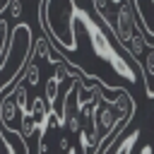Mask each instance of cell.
Here are the masks:
<instances>
[{
    "mask_svg": "<svg viewBox=\"0 0 154 154\" xmlns=\"http://www.w3.org/2000/svg\"><path fill=\"white\" fill-rule=\"evenodd\" d=\"M130 2H132L140 29L144 31V36L154 38V0H130Z\"/></svg>",
    "mask_w": 154,
    "mask_h": 154,
    "instance_id": "obj_3",
    "label": "cell"
},
{
    "mask_svg": "<svg viewBox=\"0 0 154 154\" xmlns=\"http://www.w3.org/2000/svg\"><path fill=\"white\" fill-rule=\"evenodd\" d=\"M140 154H154V149H152V144H142V152Z\"/></svg>",
    "mask_w": 154,
    "mask_h": 154,
    "instance_id": "obj_6",
    "label": "cell"
},
{
    "mask_svg": "<svg viewBox=\"0 0 154 154\" xmlns=\"http://www.w3.org/2000/svg\"><path fill=\"white\" fill-rule=\"evenodd\" d=\"M38 24L46 34V38H51L58 51H77V34H75V24H77V5L75 0H43L38 5Z\"/></svg>",
    "mask_w": 154,
    "mask_h": 154,
    "instance_id": "obj_1",
    "label": "cell"
},
{
    "mask_svg": "<svg viewBox=\"0 0 154 154\" xmlns=\"http://www.w3.org/2000/svg\"><path fill=\"white\" fill-rule=\"evenodd\" d=\"M7 41H10L7 19H2V17H0V67H2V60H5V53H7Z\"/></svg>",
    "mask_w": 154,
    "mask_h": 154,
    "instance_id": "obj_5",
    "label": "cell"
},
{
    "mask_svg": "<svg viewBox=\"0 0 154 154\" xmlns=\"http://www.w3.org/2000/svg\"><path fill=\"white\" fill-rule=\"evenodd\" d=\"M77 22L84 26V31H87V36H89V41H91V48H94V53L101 58V60H106L120 77H125L128 82H137V72L132 70V65L128 63V58H123L116 48H113V43H111V38L106 36V31L84 12V10H79L77 7ZM132 60V58H130ZM135 63V60H132Z\"/></svg>",
    "mask_w": 154,
    "mask_h": 154,
    "instance_id": "obj_2",
    "label": "cell"
},
{
    "mask_svg": "<svg viewBox=\"0 0 154 154\" xmlns=\"http://www.w3.org/2000/svg\"><path fill=\"white\" fill-rule=\"evenodd\" d=\"M41 2H43V0H38V5H41Z\"/></svg>",
    "mask_w": 154,
    "mask_h": 154,
    "instance_id": "obj_7",
    "label": "cell"
},
{
    "mask_svg": "<svg viewBox=\"0 0 154 154\" xmlns=\"http://www.w3.org/2000/svg\"><path fill=\"white\" fill-rule=\"evenodd\" d=\"M116 2L118 0H91V5H94V10H96V14L103 19V17H108L113 10H116Z\"/></svg>",
    "mask_w": 154,
    "mask_h": 154,
    "instance_id": "obj_4",
    "label": "cell"
}]
</instances>
